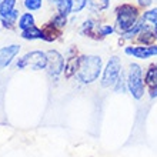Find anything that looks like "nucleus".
I'll return each mask as SVG.
<instances>
[{"mask_svg": "<svg viewBox=\"0 0 157 157\" xmlns=\"http://www.w3.org/2000/svg\"><path fill=\"white\" fill-rule=\"evenodd\" d=\"M103 70V60L100 56H80L76 77L78 82L90 84L99 78Z\"/></svg>", "mask_w": 157, "mask_h": 157, "instance_id": "f257e3e1", "label": "nucleus"}, {"mask_svg": "<svg viewBox=\"0 0 157 157\" xmlns=\"http://www.w3.org/2000/svg\"><path fill=\"white\" fill-rule=\"evenodd\" d=\"M139 20V9L130 3H123L116 9V27L119 33L123 34Z\"/></svg>", "mask_w": 157, "mask_h": 157, "instance_id": "f03ea898", "label": "nucleus"}, {"mask_svg": "<svg viewBox=\"0 0 157 157\" xmlns=\"http://www.w3.org/2000/svg\"><path fill=\"white\" fill-rule=\"evenodd\" d=\"M127 89L133 99H141L144 94V78H143V70L137 63H132L128 66L127 73Z\"/></svg>", "mask_w": 157, "mask_h": 157, "instance_id": "7ed1b4c3", "label": "nucleus"}, {"mask_svg": "<svg viewBox=\"0 0 157 157\" xmlns=\"http://www.w3.org/2000/svg\"><path fill=\"white\" fill-rule=\"evenodd\" d=\"M17 69H30V70H43L47 67V53L34 50L30 53H26L16 63Z\"/></svg>", "mask_w": 157, "mask_h": 157, "instance_id": "20e7f679", "label": "nucleus"}, {"mask_svg": "<svg viewBox=\"0 0 157 157\" xmlns=\"http://www.w3.org/2000/svg\"><path fill=\"white\" fill-rule=\"evenodd\" d=\"M121 75V60L117 56H112L109 59L107 64L103 69V76H101V86L112 87L116 84Z\"/></svg>", "mask_w": 157, "mask_h": 157, "instance_id": "39448f33", "label": "nucleus"}, {"mask_svg": "<svg viewBox=\"0 0 157 157\" xmlns=\"http://www.w3.org/2000/svg\"><path fill=\"white\" fill-rule=\"evenodd\" d=\"M124 53L127 54V56H133V57H136V59H140V60H146V59L157 56V44L127 46V47L124 49Z\"/></svg>", "mask_w": 157, "mask_h": 157, "instance_id": "423d86ee", "label": "nucleus"}, {"mask_svg": "<svg viewBox=\"0 0 157 157\" xmlns=\"http://www.w3.org/2000/svg\"><path fill=\"white\" fill-rule=\"evenodd\" d=\"M47 53V70L49 75L53 77H57L64 69V59L57 50H49Z\"/></svg>", "mask_w": 157, "mask_h": 157, "instance_id": "0eeeda50", "label": "nucleus"}, {"mask_svg": "<svg viewBox=\"0 0 157 157\" xmlns=\"http://www.w3.org/2000/svg\"><path fill=\"white\" fill-rule=\"evenodd\" d=\"M144 86L147 87V91H149L150 97L156 99L157 97V64H151L146 70Z\"/></svg>", "mask_w": 157, "mask_h": 157, "instance_id": "6e6552de", "label": "nucleus"}, {"mask_svg": "<svg viewBox=\"0 0 157 157\" xmlns=\"http://www.w3.org/2000/svg\"><path fill=\"white\" fill-rule=\"evenodd\" d=\"M20 52V46L19 44H10L6 47L0 49V70L7 67L13 62V59L16 57Z\"/></svg>", "mask_w": 157, "mask_h": 157, "instance_id": "1a4fd4ad", "label": "nucleus"}, {"mask_svg": "<svg viewBox=\"0 0 157 157\" xmlns=\"http://www.w3.org/2000/svg\"><path fill=\"white\" fill-rule=\"evenodd\" d=\"M99 29H100V23H97L96 20H86L83 23L82 26V34L87 36V37H91V39H101L100 37V33H99Z\"/></svg>", "mask_w": 157, "mask_h": 157, "instance_id": "9d476101", "label": "nucleus"}, {"mask_svg": "<svg viewBox=\"0 0 157 157\" xmlns=\"http://www.w3.org/2000/svg\"><path fill=\"white\" fill-rule=\"evenodd\" d=\"M136 39L140 44H144V46H151V44H154V41L157 40L156 36H154L153 29H150V26H146L144 29L139 33V36H137Z\"/></svg>", "mask_w": 157, "mask_h": 157, "instance_id": "9b49d317", "label": "nucleus"}, {"mask_svg": "<svg viewBox=\"0 0 157 157\" xmlns=\"http://www.w3.org/2000/svg\"><path fill=\"white\" fill-rule=\"evenodd\" d=\"M87 7L93 13L104 12L110 7V0H87Z\"/></svg>", "mask_w": 157, "mask_h": 157, "instance_id": "f8f14e48", "label": "nucleus"}, {"mask_svg": "<svg viewBox=\"0 0 157 157\" xmlns=\"http://www.w3.org/2000/svg\"><path fill=\"white\" fill-rule=\"evenodd\" d=\"M146 26H149V25H146L143 19L137 20V23L133 26L132 29H128L127 32H124V33H123V39H126V40H132V39L137 37V36H139V33H140L141 30L144 29Z\"/></svg>", "mask_w": 157, "mask_h": 157, "instance_id": "ddd939ff", "label": "nucleus"}, {"mask_svg": "<svg viewBox=\"0 0 157 157\" xmlns=\"http://www.w3.org/2000/svg\"><path fill=\"white\" fill-rule=\"evenodd\" d=\"M21 37L25 40H34V39H43L44 40V33L43 30H40L36 26H32L29 29H26L21 32Z\"/></svg>", "mask_w": 157, "mask_h": 157, "instance_id": "4468645a", "label": "nucleus"}, {"mask_svg": "<svg viewBox=\"0 0 157 157\" xmlns=\"http://www.w3.org/2000/svg\"><path fill=\"white\" fill-rule=\"evenodd\" d=\"M78 60H80V57L67 59L66 64H64V75H66V77H71L73 75H76L78 67Z\"/></svg>", "mask_w": 157, "mask_h": 157, "instance_id": "2eb2a0df", "label": "nucleus"}, {"mask_svg": "<svg viewBox=\"0 0 157 157\" xmlns=\"http://www.w3.org/2000/svg\"><path fill=\"white\" fill-rule=\"evenodd\" d=\"M17 26H19V29L21 32L32 27V26H34V16L32 13H23L20 16V19H19V25Z\"/></svg>", "mask_w": 157, "mask_h": 157, "instance_id": "dca6fc26", "label": "nucleus"}, {"mask_svg": "<svg viewBox=\"0 0 157 157\" xmlns=\"http://www.w3.org/2000/svg\"><path fill=\"white\" fill-rule=\"evenodd\" d=\"M14 6H16V0H2L0 2V17L10 14L14 10Z\"/></svg>", "mask_w": 157, "mask_h": 157, "instance_id": "f3484780", "label": "nucleus"}, {"mask_svg": "<svg viewBox=\"0 0 157 157\" xmlns=\"http://www.w3.org/2000/svg\"><path fill=\"white\" fill-rule=\"evenodd\" d=\"M17 17H19V10L14 9L10 14H7V16H4V17H0V20H2V23H3V26L6 29H12L13 25H16Z\"/></svg>", "mask_w": 157, "mask_h": 157, "instance_id": "a211bd4d", "label": "nucleus"}, {"mask_svg": "<svg viewBox=\"0 0 157 157\" xmlns=\"http://www.w3.org/2000/svg\"><path fill=\"white\" fill-rule=\"evenodd\" d=\"M73 2H75V0H57L56 4H57V7H59V13H60V14H64V16H69L71 13Z\"/></svg>", "mask_w": 157, "mask_h": 157, "instance_id": "6ab92c4d", "label": "nucleus"}, {"mask_svg": "<svg viewBox=\"0 0 157 157\" xmlns=\"http://www.w3.org/2000/svg\"><path fill=\"white\" fill-rule=\"evenodd\" d=\"M141 19L144 20L146 25H157V7L154 9H150V10H147V12H144L143 14H141Z\"/></svg>", "mask_w": 157, "mask_h": 157, "instance_id": "aec40b11", "label": "nucleus"}, {"mask_svg": "<svg viewBox=\"0 0 157 157\" xmlns=\"http://www.w3.org/2000/svg\"><path fill=\"white\" fill-rule=\"evenodd\" d=\"M23 4H25V7L29 12H36V10H40L41 9L43 0H23Z\"/></svg>", "mask_w": 157, "mask_h": 157, "instance_id": "412c9836", "label": "nucleus"}, {"mask_svg": "<svg viewBox=\"0 0 157 157\" xmlns=\"http://www.w3.org/2000/svg\"><path fill=\"white\" fill-rule=\"evenodd\" d=\"M114 91L116 93H124L126 90H128L127 89V82L124 80V76H123V73L120 75V77H119V80L116 82V84H114Z\"/></svg>", "mask_w": 157, "mask_h": 157, "instance_id": "4be33fe9", "label": "nucleus"}, {"mask_svg": "<svg viewBox=\"0 0 157 157\" xmlns=\"http://www.w3.org/2000/svg\"><path fill=\"white\" fill-rule=\"evenodd\" d=\"M114 26L112 25H100V29H99V33H100V37L103 39L106 36H110V34L114 32Z\"/></svg>", "mask_w": 157, "mask_h": 157, "instance_id": "5701e85b", "label": "nucleus"}, {"mask_svg": "<svg viewBox=\"0 0 157 157\" xmlns=\"http://www.w3.org/2000/svg\"><path fill=\"white\" fill-rule=\"evenodd\" d=\"M67 16H64V14H60L59 13L57 16L53 19V25L57 27V29H62V27H64L66 26V23H67V19H66Z\"/></svg>", "mask_w": 157, "mask_h": 157, "instance_id": "b1692460", "label": "nucleus"}, {"mask_svg": "<svg viewBox=\"0 0 157 157\" xmlns=\"http://www.w3.org/2000/svg\"><path fill=\"white\" fill-rule=\"evenodd\" d=\"M86 6H87V0H75L73 2V7H71V13H80Z\"/></svg>", "mask_w": 157, "mask_h": 157, "instance_id": "393cba45", "label": "nucleus"}, {"mask_svg": "<svg viewBox=\"0 0 157 157\" xmlns=\"http://www.w3.org/2000/svg\"><path fill=\"white\" fill-rule=\"evenodd\" d=\"M137 3H139V6H141V7H149L150 4L153 3V0H137Z\"/></svg>", "mask_w": 157, "mask_h": 157, "instance_id": "a878e982", "label": "nucleus"}, {"mask_svg": "<svg viewBox=\"0 0 157 157\" xmlns=\"http://www.w3.org/2000/svg\"><path fill=\"white\" fill-rule=\"evenodd\" d=\"M153 32H154V36H156V39H157V25L153 26Z\"/></svg>", "mask_w": 157, "mask_h": 157, "instance_id": "bb28decb", "label": "nucleus"}, {"mask_svg": "<svg viewBox=\"0 0 157 157\" xmlns=\"http://www.w3.org/2000/svg\"><path fill=\"white\" fill-rule=\"evenodd\" d=\"M0 2H2V0H0Z\"/></svg>", "mask_w": 157, "mask_h": 157, "instance_id": "cd10ccee", "label": "nucleus"}]
</instances>
